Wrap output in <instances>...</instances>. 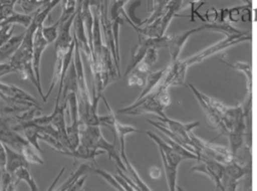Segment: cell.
Instances as JSON below:
<instances>
[{"mask_svg": "<svg viewBox=\"0 0 257 191\" xmlns=\"http://www.w3.org/2000/svg\"><path fill=\"white\" fill-rule=\"evenodd\" d=\"M25 35V31L17 35H12L10 39L0 47V63L8 58H11L18 47L20 46Z\"/></svg>", "mask_w": 257, "mask_h": 191, "instance_id": "cell-20", "label": "cell"}, {"mask_svg": "<svg viewBox=\"0 0 257 191\" xmlns=\"http://www.w3.org/2000/svg\"><path fill=\"white\" fill-rule=\"evenodd\" d=\"M6 162H7V152L5 145L0 141V172L6 171Z\"/></svg>", "mask_w": 257, "mask_h": 191, "instance_id": "cell-39", "label": "cell"}, {"mask_svg": "<svg viewBox=\"0 0 257 191\" xmlns=\"http://www.w3.org/2000/svg\"><path fill=\"white\" fill-rule=\"evenodd\" d=\"M48 3L47 0H18V4L25 14H31L35 10L45 7Z\"/></svg>", "mask_w": 257, "mask_h": 191, "instance_id": "cell-31", "label": "cell"}, {"mask_svg": "<svg viewBox=\"0 0 257 191\" xmlns=\"http://www.w3.org/2000/svg\"><path fill=\"white\" fill-rule=\"evenodd\" d=\"M18 181L8 171L1 172L0 177V190L1 191H13L18 186Z\"/></svg>", "mask_w": 257, "mask_h": 191, "instance_id": "cell-32", "label": "cell"}, {"mask_svg": "<svg viewBox=\"0 0 257 191\" xmlns=\"http://www.w3.org/2000/svg\"><path fill=\"white\" fill-rule=\"evenodd\" d=\"M16 3H18V0H0V5L9 6V7H13V8Z\"/></svg>", "mask_w": 257, "mask_h": 191, "instance_id": "cell-45", "label": "cell"}, {"mask_svg": "<svg viewBox=\"0 0 257 191\" xmlns=\"http://www.w3.org/2000/svg\"><path fill=\"white\" fill-rule=\"evenodd\" d=\"M219 10H217L214 7H211L210 9H208L205 13V21H207V23H214V22H218L219 21Z\"/></svg>", "mask_w": 257, "mask_h": 191, "instance_id": "cell-38", "label": "cell"}, {"mask_svg": "<svg viewBox=\"0 0 257 191\" xmlns=\"http://www.w3.org/2000/svg\"><path fill=\"white\" fill-rule=\"evenodd\" d=\"M18 72H19V76L21 79L23 80H30L31 83L36 87L38 93L40 94L42 101L44 103H46L45 101V94L43 93V89H42V86H41V83L38 82L37 80V77H36V73L34 71V68H33V63L32 61H29L25 64H23L19 69H18Z\"/></svg>", "mask_w": 257, "mask_h": 191, "instance_id": "cell-21", "label": "cell"}, {"mask_svg": "<svg viewBox=\"0 0 257 191\" xmlns=\"http://www.w3.org/2000/svg\"><path fill=\"white\" fill-rule=\"evenodd\" d=\"M17 72V69L10 63V62H4L0 63V77L9 73Z\"/></svg>", "mask_w": 257, "mask_h": 191, "instance_id": "cell-40", "label": "cell"}, {"mask_svg": "<svg viewBox=\"0 0 257 191\" xmlns=\"http://www.w3.org/2000/svg\"><path fill=\"white\" fill-rule=\"evenodd\" d=\"M121 155V158H122V161L125 165V169H126V173L130 178L139 186L140 190H143V191H151V188L143 181V179L141 178V176L139 175V173L137 172V170L135 169V167L132 165V163L128 161L127 157H126V154L125 153H122L120 154Z\"/></svg>", "mask_w": 257, "mask_h": 191, "instance_id": "cell-28", "label": "cell"}, {"mask_svg": "<svg viewBox=\"0 0 257 191\" xmlns=\"http://www.w3.org/2000/svg\"><path fill=\"white\" fill-rule=\"evenodd\" d=\"M188 86L190 87V89L192 90V92L194 93L196 100L198 101L200 107L202 108L203 112H204V115H205V118L207 120V122L212 126L214 127L215 129H217L220 134V135H227L228 134V131H227V128L226 126L224 125L220 115L217 113V111L212 107V105L209 103L208 99H207V94L203 93L202 91H200L195 85H193L192 83H188Z\"/></svg>", "mask_w": 257, "mask_h": 191, "instance_id": "cell-3", "label": "cell"}, {"mask_svg": "<svg viewBox=\"0 0 257 191\" xmlns=\"http://www.w3.org/2000/svg\"><path fill=\"white\" fill-rule=\"evenodd\" d=\"M166 71H167V67H165L163 69H160L158 71H151L149 73L148 77H147L144 88H143L142 92L140 93V96L138 97L137 100H140V99L146 97L147 94H149L150 92H152L159 85V83L162 81Z\"/></svg>", "mask_w": 257, "mask_h": 191, "instance_id": "cell-23", "label": "cell"}, {"mask_svg": "<svg viewBox=\"0 0 257 191\" xmlns=\"http://www.w3.org/2000/svg\"><path fill=\"white\" fill-rule=\"evenodd\" d=\"M91 173H94L98 176H100L108 185H110L113 189L115 190H119V191H123V188L120 186V184L117 182V180L115 179L114 175H111L109 174L108 172L104 171L103 169H100V168H94L92 166L91 168Z\"/></svg>", "mask_w": 257, "mask_h": 191, "instance_id": "cell-33", "label": "cell"}, {"mask_svg": "<svg viewBox=\"0 0 257 191\" xmlns=\"http://www.w3.org/2000/svg\"><path fill=\"white\" fill-rule=\"evenodd\" d=\"M200 31H203L201 26L187 30V31H183V32H180V33H177L174 35H170L167 48L169 49V52L171 55V61H175V60L179 59V55H180L186 41L188 40V38L192 34H194L196 32H200Z\"/></svg>", "mask_w": 257, "mask_h": 191, "instance_id": "cell-9", "label": "cell"}, {"mask_svg": "<svg viewBox=\"0 0 257 191\" xmlns=\"http://www.w3.org/2000/svg\"><path fill=\"white\" fill-rule=\"evenodd\" d=\"M188 68L189 66L185 60L177 59L175 61H171V64L167 66V71L162 79V82L168 87L184 84Z\"/></svg>", "mask_w": 257, "mask_h": 191, "instance_id": "cell-8", "label": "cell"}, {"mask_svg": "<svg viewBox=\"0 0 257 191\" xmlns=\"http://www.w3.org/2000/svg\"><path fill=\"white\" fill-rule=\"evenodd\" d=\"M97 149L103 150L105 153H107L109 160L114 163L115 167L126 173L125 165L122 161L120 151H118L116 148V140H113L112 143H109L103 136H101L97 144Z\"/></svg>", "mask_w": 257, "mask_h": 191, "instance_id": "cell-14", "label": "cell"}, {"mask_svg": "<svg viewBox=\"0 0 257 191\" xmlns=\"http://www.w3.org/2000/svg\"><path fill=\"white\" fill-rule=\"evenodd\" d=\"M5 145V144H4ZM7 152V162H6V171L10 174H14L21 167H28L29 163L25 159V157L18 151L12 149L11 147L5 145Z\"/></svg>", "mask_w": 257, "mask_h": 191, "instance_id": "cell-17", "label": "cell"}, {"mask_svg": "<svg viewBox=\"0 0 257 191\" xmlns=\"http://www.w3.org/2000/svg\"><path fill=\"white\" fill-rule=\"evenodd\" d=\"M114 177H115V179L117 180V182L120 184V186L123 188V191L125 190V191H134V189H133V187L127 183V181L122 177V176H120L118 173H117V175H114Z\"/></svg>", "mask_w": 257, "mask_h": 191, "instance_id": "cell-43", "label": "cell"}, {"mask_svg": "<svg viewBox=\"0 0 257 191\" xmlns=\"http://www.w3.org/2000/svg\"><path fill=\"white\" fill-rule=\"evenodd\" d=\"M221 62L224 64L232 67L233 69H236L238 71H241L246 78V91L247 92H252V67L250 62H241V61H236L233 63H230L224 59H221Z\"/></svg>", "mask_w": 257, "mask_h": 191, "instance_id": "cell-25", "label": "cell"}, {"mask_svg": "<svg viewBox=\"0 0 257 191\" xmlns=\"http://www.w3.org/2000/svg\"><path fill=\"white\" fill-rule=\"evenodd\" d=\"M146 134H147V136H148L151 140H153V141L157 144V146H158V148H159V151L164 154V156L166 157L167 161H168L171 165H173V166H175V167L178 168V166L180 165V163L182 162V160H184V159L182 158V156H181L180 154H178L168 143H166L164 140H162V139H161L158 135H156L155 133H153V132H146Z\"/></svg>", "mask_w": 257, "mask_h": 191, "instance_id": "cell-13", "label": "cell"}, {"mask_svg": "<svg viewBox=\"0 0 257 191\" xmlns=\"http://www.w3.org/2000/svg\"><path fill=\"white\" fill-rule=\"evenodd\" d=\"M141 4H142V1H141V0H137V1L133 2V3L130 5V7H128V12L126 13V15H127V17L130 18V20H131L134 24H136L137 26H139V27H141V26L143 25V20H141V19H139V18L137 17V15H136V9H137Z\"/></svg>", "mask_w": 257, "mask_h": 191, "instance_id": "cell-36", "label": "cell"}, {"mask_svg": "<svg viewBox=\"0 0 257 191\" xmlns=\"http://www.w3.org/2000/svg\"><path fill=\"white\" fill-rule=\"evenodd\" d=\"M167 1H170V0H167ZM201 1L202 0H183V8L188 5L191 6V14H190L191 21L195 20V18H194L195 14H197L203 21H205V18L198 13V7H200L203 4V2H201Z\"/></svg>", "mask_w": 257, "mask_h": 191, "instance_id": "cell-35", "label": "cell"}, {"mask_svg": "<svg viewBox=\"0 0 257 191\" xmlns=\"http://www.w3.org/2000/svg\"><path fill=\"white\" fill-rule=\"evenodd\" d=\"M160 155L162 158V163H163V167H164V171H165V175L168 183V188L171 191H175L177 189V169L178 168L171 165L167 161L163 153L160 152Z\"/></svg>", "mask_w": 257, "mask_h": 191, "instance_id": "cell-27", "label": "cell"}, {"mask_svg": "<svg viewBox=\"0 0 257 191\" xmlns=\"http://www.w3.org/2000/svg\"><path fill=\"white\" fill-rule=\"evenodd\" d=\"M59 25H60L59 19L51 25H48V26L42 25V34H43L44 38L47 40L48 44L56 41V39L58 37V32H59Z\"/></svg>", "mask_w": 257, "mask_h": 191, "instance_id": "cell-34", "label": "cell"}, {"mask_svg": "<svg viewBox=\"0 0 257 191\" xmlns=\"http://www.w3.org/2000/svg\"><path fill=\"white\" fill-rule=\"evenodd\" d=\"M58 153L61 155L72 157L73 159L91 162V161H94L97 156L102 155L105 152L100 149H92V148L86 147L82 144H79V146L77 148H75L74 150H64V151H59Z\"/></svg>", "mask_w": 257, "mask_h": 191, "instance_id": "cell-16", "label": "cell"}, {"mask_svg": "<svg viewBox=\"0 0 257 191\" xmlns=\"http://www.w3.org/2000/svg\"><path fill=\"white\" fill-rule=\"evenodd\" d=\"M69 91H74L77 93L78 87H77V74H76V68L74 64V60L72 59L70 66L65 74V77L63 79L62 84V93L60 102L66 101V96Z\"/></svg>", "mask_w": 257, "mask_h": 191, "instance_id": "cell-18", "label": "cell"}, {"mask_svg": "<svg viewBox=\"0 0 257 191\" xmlns=\"http://www.w3.org/2000/svg\"><path fill=\"white\" fill-rule=\"evenodd\" d=\"M43 25V24H42ZM42 25H40L34 34L33 39V56H32V63L33 68L36 73V77L39 83H41V77H40V62L42 53L45 50L46 46L48 45L47 40L44 38L42 34Z\"/></svg>", "mask_w": 257, "mask_h": 191, "instance_id": "cell-10", "label": "cell"}, {"mask_svg": "<svg viewBox=\"0 0 257 191\" xmlns=\"http://www.w3.org/2000/svg\"><path fill=\"white\" fill-rule=\"evenodd\" d=\"M249 172L248 167L242 166L236 158L228 164H225L223 177H222V185L224 190H236L237 186L243 176H245Z\"/></svg>", "mask_w": 257, "mask_h": 191, "instance_id": "cell-6", "label": "cell"}, {"mask_svg": "<svg viewBox=\"0 0 257 191\" xmlns=\"http://www.w3.org/2000/svg\"><path fill=\"white\" fill-rule=\"evenodd\" d=\"M109 130L112 132L113 136H114V140H116V138L119 140V151H120V154L122 153H125L124 151V141H125V137L130 134H133V133H140L141 131H139L138 129H136L135 127L131 126V125H125V124H122L120 123L115 115L113 116V119H112V123L109 127Z\"/></svg>", "mask_w": 257, "mask_h": 191, "instance_id": "cell-15", "label": "cell"}, {"mask_svg": "<svg viewBox=\"0 0 257 191\" xmlns=\"http://www.w3.org/2000/svg\"><path fill=\"white\" fill-rule=\"evenodd\" d=\"M67 100L64 102H60V100H55V106L53 113L50 114L51 125L59 132L61 136V143L68 150H72L71 145L69 143L67 132H66V122H65V110L67 108Z\"/></svg>", "mask_w": 257, "mask_h": 191, "instance_id": "cell-7", "label": "cell"}, {"mask_svg": "<svg viewBox=\"0 0 257 191\" xmlns=\"http://www.w3.org/2000/svg\"><path fill=\"white\" fill-rule=\"evenodd\" d=\"M114 2H115L119 7L123 8V7H124V5L128 2V0H119V1H115V0H114Z\"/></svg>", "mask_w": 257, "mask_h": 191, "instance_id": "cell-46", "label": "cell"}, {"mask_svg": "<svg viewBox=\"0 0 257 191\" xmlns=\"http://www.w3.org/2000/svg\"><path fill=\"white\" fill-rule=\"evenodd\" d=\"M13 12H14L13 7L0 5V22H2L4 19H6L8 16H10Z\"/></svg>", "mask_w": 257, "mask_h": 191, "instance_id": "cell-42", "label": "cell"}, {"mask_svg": "<svg viewBox=\"0 0 257 191\" xmlns=\"http://www.w3.org/2000/svg\"><path fill=\"white\" fill-rule=\"evenodd\" d=\"M102 134L99 126L88 125V124L80 125V129H79L80 144L92 149H97V144Z\"/></svg>", "mask_w": 257, "mask_h": 191, "instance_id": "cell-12", "label": "cell"}, {"mask_svg": "<svg viewBox=\"0 0 257 191\" xmlns=\"http://www.w3.org/2000/svg\"><path fill=\"white\" fill-rule=\"evenodd\" d=\"M75 14L72 15L71 17H69L68 19H66L63 22H60L59 25V32H58V37L56 39V41L54 42V48H55V52H62L65 53L69 46L71 45L72 41H73V36H71V26L73 24V20H74Z\"/></svg>", "mask_w": 257, "mask_h": 191, "instance_id": "cell-11", "label": "cell"}, {"mask_svg": "<svg viewBox=\"0 0 257 191\" xmlns=\"http://www.w3.org/2000/svg\"><path fill=\"white\" fill-rule=\"evenodd\" d=\"M20 153L25 157V159L28 161L29 164H39V165L44 164L43 159L39 155L40 152L37 149H35L30 143L24 146Z\"/></svg>", "mask_w": 257, "mask_h": 191, "instance_id": "cell-30", "label": "cell"}, {"mask_svg": "<svg viewBox=\"0 0 257 191\" xmlns=\"http://www.w3.org/2000/svg\"><path fill=\"white\" fill-rule=\"evenodd\" d=\"M158 121L161 122L163 125H165L178 138V140L184 147H186L187 149H189L194 153L192 148V142L190 139V132H192L196 127L200 126V123L198 121L185 124L179 121L172 120L167 116L158 117Z\"/></svg>", "mask_w": 257, "mask_h": 191, "instance_id": "cell-4", "label": "cell"}, {"mask_svg": "<svg viewBox=\"0 0 257 191\" xmlns=\"http://www.w3.org/2000/svg\"><path fill=\"white\" fill-rule=\"evenodd\" d=\"M157 60H158V49L151 47L147 50L146 55L142 61L145 62L150 67H152L157 62Z\"/></svg>", "mask_w": 257, "mask_h": 191, "instance_id": "cell-37", "label": "cell"}, {"mask_svg": "<svg viewBox=\"0 0 257 191\" xmlns=\"http://www.w3.org/2000/svg\"><path fill=\"white\" fill-rule=\"evenodd\" d=\"M47 1H48V2H51V1H52V0H47Z\"/></svg>", "mask_w": 257, "mask_h": 191, "instance_id": "cell-48", "label": "cell"}, {"mask_svg": "<svg viewBox=\"0 0 257 191\" xmlns=\"http://www.w3.org/2000/svg\"><path fill=\"white\" fill-rule=\"evenodd\" d=\"M168 86L162 81L146 97L136 100V102L125 108L118 109L116 113L127 116H139L142 114H156L158 117H166L164 110L171 104Z\"/></svg>", "mask_w": 257, "mask_h": 191, "instance_id": "cell-1", "label": "cell"}, {"mask_svg": "<svg viewBox=\"0 0 257 191\" xmlns=\"http://www.w3.org/2000/svg\"><path fill=\"white\" fill-rule=\"evenodd\" d=\"M203 30H213L224 33L225 35H232V34H242L248 31H243L237 29L236 27L232 26L229 22H214V23H204L201 25Z\"/></svg>", "mask_w": 257, "mask_h": 191, "instance_id": "cell-26", "label": "cell"}, {"mask_svg": "<svg viewBox=\"0 0 257 191\" xmlns=\"http://www.w3.org/2000/svg\"><path fill=\"white\" fill-rule=\"evenodd\" d=\"M87 176H88V174H85V175L81 176L79 179H77V180L68 188L67 191H78V190H82Z\"/></svg>", "mask_w": 257, "mask_h": 191, "instance_id": "cell-41", "label": "cell"}, {"mask_svg": "<svg viewBox=\"0 0 257 191\" xmlns=\"http://www.w3.org/2000/svg\"><path fill=\"white\" fill-rule=\"evenodd\" d=\"M14 178L19 182V181H23L27 184V186L29 187V189L31 191H37L38 190V186L33 178V176L31 175L29 168L28 167H21L19 168L14 174H13Z\"/></svg>", "mask_w": 257, "mask_h": 191, "instance_id": "cell-29", "label": "cell"}, {"mask_svg": "<svg viewBox=\"0 0 257 191\" xmlns=\"http://www.w3.org/2000/svg\"><path fill=\"white\" fill-rule=\"evenodd\" d=\"M91 168L92 166L86 163H82L80 164L71 174L70 176L66 179V181H64L58 188H56V190L58 191H67L68 188L77 180L79 179L81 176L85 175V174H89L91 173Z\"/></svg>", "mask_w": 257, "mask_h": 191, "instance_id": "cell-24", "label": "cell"}, {"mask_svg": "<svg viewBox=\"0 0 257 191\" xmlns=\"http://www.w3.org/2000/svg\"><path fill=\"white\" fill-rule=\"evenodd\" d=\"M198 162L199 163L196 166L191 168V171L199 172L207 175L210 178V180L215 184L216 188L224 191V188L222 185V177H223L225 164L212 159H202V160H199Z\"/></svg>", "mask_w": 257, "mask_h": 191, "instance_id": "cell-5", "label": "cell"}, {"mask_svg": "<svg viewBox=\"0 0 257 191\" xmlns=\"http://www.w3.org/2000/svg\"><path fill=\"white\" fill-rule=\"evenodd\" d=\"M0 93L9 97V98H13V99H18V100H22V101H27L33 104H38L37 101L27 91L23 90L22 88L14 85V84H8L5 82L0 81Z\"/></svg>", "mask_w": 257, "mask_h": 191, "instance_id": "cell-19", "label": "cell"}, {"mask_svg": "<svg viewBox=\"0 0 257 191\" xmlns=\"http://www.w3.org/2000/svg\"><path fill=\"white\" fill-rule=\"evenodd\" d=\"M149 175L152 179H159L162 175L161 169L158 167H152L149 169Z\"/></svg>", "mask_w": 257, "mask_h": 191, "instance_id": "cell-44", "label": "cell"}, {"mask_svg": "<svg viewBox=\"0 0 257 191\" xmlns=\"http://www.w3.org/2000/svg\"><path fill=\"white\" fill-rule=\"evenodd\" d=\"M148 49H149V47L145 43H143L141 41H138L137 45L133 48L132 55H131L130 61H128L127 65H126L123 77H126L132 72V70L144 59Z\"/></svg>", "mask_w": 257, "mask_h": 191, "instance_id": "cell-22", "label": "cell"}, {"mask_svg": "<svg viewBox=\"0 0 257 191\" xmlns=\"http://www.w3.org/2000/svg\"><path fill=\"white\" fill-rule=\"evenodd\" d=\"M252 36L249 34V31L246 32V33H242V34H232V35H226V37L216 43H214L213 45L205 48L204 50L200 51L199 53L185 59L187 65L190 67L191 65L193 64H196V63H199L201 61H203L204 59H206L207 57L217 53V52H220L230 46H233V45H236L238 43H241L243 41H246V40H251Z\"/></svg>", "mask_w": 257, "mask_h": 191, "instance_id": "cell-2", "label": "cell"}, {"mask_svg": "<svg viewBox=\"0 0 257 191\" xmlns=\"http://www.w3.org/2000/svg\"><path fill=\"white\" fill-rule=\"evenodd\" d=\"M241 2H243L244 4H247V5H251V0H240Z\"/></svg>", "mask_w": 257, "mask_h": 191, "instance_id": "cell-47", "label": "cell"}]
</instances>
